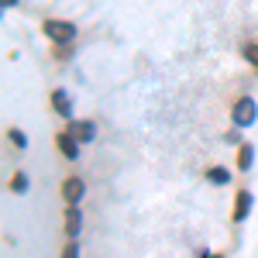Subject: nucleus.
Segmentation results:
<instances>
[{"instance_id":"nucleus-11","label":"nucleus","mask_w":258,"mask_h":258,"mask_svg":"<svg viewBox=\"0 0 258 258\" xmlns=\"http://www.w3.org/2000/svg\"><path fill=\"white\" fill-rule=\"evenodd\" d=\"M11 189H14V193H24V189H28V176H24V172H14V176H11Z\"/></svg>"},{"instance_id":"nucleus-4","label":"nucleus","mask_w":258,"mask_h":258,"mask_svg":"<svg viewBox=\"0 0 258 258\" xmlns=\"http://www.w3.org/2000/svg\"><path fill=\"white\" fill-rule=\"evenodd\" d=\"M69 135L76 141H93L97 138V124L93 120H69Z\"/></svg>"},{"instance_id":"nucleus-12","label":"nucleus","mask_w":258,"mask_h":258,"mask_svg":"<svg viewBox=\"0 0 258 258\" xmlns=\"http://www.w3.org/2000/svg\"><path fill=\"white\" fill-rule=\"evenodd\" d=\"M241 52H244V59L251 62V66H258V41H248V45H244Z\"/></svg>"},{"instance_id":"nucleus-15","label":"nucleus","mask_w":258,"mask_h":258,"mask_svg":"<svg viewBox=\"0 0 258 258\" xmlns=\"http://www.w3.org/2000/svg\"><path fill=\"white\" fill-rule=\"evenodd\" d=\"M0 4H4V7H11V4H18V0H0Z\"/></svg>"},{"instance_id":"nucleus-9","label":"nucleus","mask_w":258,"mask_h":258,"mask_svg":"<svg viewBox=\"0 0 258 258\" xmlns=\"http://www.w3.org/2000/svg\"><path fill=\"white\" fill-rule=\"evenodd\" d=\"M251 162H255V148H251V145H241V152H238V169H241V172H248V169H251Z\"/></svg>"},{"instance_id":"nucleus-10","label":"nucleus","mask_w":258,"mask_h":258,"mask_svg":"<svg viewBox=\"0 0 258 258\" xmlns=\"http://www.w3.org/2000/svg\"><path fill=\"white\" fill-rule=\"evenodd\" d=\"M207 179H210V182H217V186H224V182H231V172H227V169H220V165H214V169L207 172Z\"/></svg>"},{"instance_id":"nucleus-1","label":"nucleus","mask_w":258,"mask_h":258,"mask_svg":"<svg viewBox=\"0 0 258 258\" xmlns=\"http://www.w3.org/2000/svg\"><path fill=\"white\" fill-rule=\"evenodd\" d=\"M41 31H45V38H52L55 45H69V41L76 38V24L73 21H62V18H48L41 24Z\"/></svg>"},{"instance_id":"nucleus-3","label":"nucleus","mask_w":258,"mask_h":258,"mask_svg":"<svg viewBox=\"0 0 258 258\" xmlns=\"http://www.w3.org/2000/svg\"><path fill=\"white\" fill-rule=\"evenodd\" d=\"M83 193H86V182H83V179L69 176L66 182H62V197H66V203H69V207H76V203L83 200Z\"/></svg>"},{"instance_id":"nucleus-5","label":"nucleus","mask_w":258,"mask_h":258,"mask_svg":"<svg viewBox=\"0 0 258 258\" xmlns=\"http://www.w3.org/2000/svg\"><path fill=\"white\" fill-rule=\"evenodd\" d=\"M251 203H255V197H251L248 189H238V197H234V214H231L234 224H241V220L251 214Z\"/></svg>"},{"instance_id":"nucleus-16","label":"nucleus","mask_w":258,"mask_h":258,"mask_svg":"<svg viewBox=\"0 0 258 258\" xmlns=\"http://www.w3.org/2000/svg\"><path fill=\"white\" fill-rule=\"evenodd\" d=\"M203 258H224V255H203Z\"/></svg>"},{"instance_id":"nucleus-8","label":"nucleus","mask_w":258,"mask_h":258,"mask_svg":"<svg viewBox=\"0 0 258 258\" xmlns=\"http://www.w3.org/2000/svg\"><path fill=\"white\" fill-rule=\"evenodd\" d=\"M80 227H83V214H80V207H69V210H66V234H69V241H76Z\"/></svg>"},{"instance_id":"nucleus-6","label":"nucleus","mask_w":258,"mask_h":258,"mask_svg":"<svg viewBox=\"0 0 258 258\" xmlns=\"http://www.w3.org/2000/svg\"><path fill=\"white\" fill-rule=\"evenodd\" d=\"M55 145H59V152L66 155V159H80V141L73 138L69 131H62L59 138H55Z\"/></svg>"},{"instance_id":"nucleus-14","label":"nucleus","mask_w":258,"mask_h":258,"mask_svg":"<svg viewBox=\"0 0 258 258\" xmlns=\"http://www.w3.org/2000/svg\"><path fill=\"white\" fill-rule=\"evenodd\" d=\"M11 141H14V145H18V148H28V138H24V135H21L18 127H11Z\"/></svg>"},{"instance_id":"nucleus-7","label":"nucleus","mask_w":258,"mask_h":258,"mask_svg":"<svg viewBox=\"0 0 258 258\" xmlns=\"http://www.w3.org/2000/svg\"><path fill=\"white\" fill-rule=\"evenodd\" d=\"M52 107H55V114H62V117L73 120V100H69L66 90H52Z\"/></svg>"},{"instance_id":"nucleus-2","label":"nucleus","mask_w":258,"mask_h":258,"mask_svg":"<svg viewBox=\"0 0 258 258\" xmlns=\"http://www.w3.org/2000/svg\"><path fill=\"white\" fill-rule=\"evenodd\" d=\"M231 117H234V127H251V124H255V117H258L255 97H238V100H234Z\"/></svg>"},{"instance_id":"nucleus-13","label":"nucleus","mask_w":258,"mask_h":258,"mask_svg":"<svg viewBox=\"0 0 258 258\" xmlns=\"http://www.w3.org/2000/svg\"><path fill=\"white\" fill-rule=\"evenodd\" d=\"M62 258H80V244H76V241H66V248H62Z\"/></svg>"}]
</instances>
